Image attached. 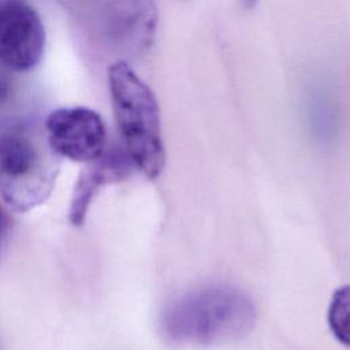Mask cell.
I'll return each instance as SVG.
<instances>
[{"mask_svg": "<svg viewBox=\"0 0 350 350\" xmlns=\"http://www.w3.org/2000/svg\"><path fill=\"white\" fill-rule=\"evenodd\" d=\"M256 323L249 295L228 284H209L174 301L163 314L164 335L175 343L215 345L245 336Z\"/></svg>", "mask_w": 350, "mask_h": 350, "instance_id": "1", "label": "cell"}, {"mask_svg": "<svg viewBox=\"0 0 350 350\" xmlns=\"http://www.w3.org/2000/svg\"><path fill=\"white\" fill-rule=\"evenodd\" d=\"M108 89L124 149L149 179H156L165 163L160 109L152 89L123 59L108 67Z\"/></svg>", "mask_w": 350, "mask_h": 350, "instance_id": "2", "label": "cell"}, {"mask_svg": "<svg viewBox=\"0 0 350 350\" xmlns=\"http://www.w3.org/2000/svg\"><path fill=\"white\" fill-rule=\"evenodd\" d=\"M57 167L18 129L0 133V196L15 211L41 205L52 193Z\"/></svg>", "mask_w": 350, "mask_h": 350, "instance_id": "3", "label": "cell"}, {"mask_svg": "<svg viewBox=\"0 0 350 350\" xmlns=\"http://www.w3.org/2000/svg\"><path fill=\"white\" fill-rule=\"evenodd\" d=\"M48 146L53 154L89 163L107 149V129L98 112L89 107H60L45 119Z\"/></svg>", "mask_w": 350, "mask_h": 350, "instance_id": "4", "label": "cell"}, {"mask_svg": "<svg viewBox=\"0 0 350 350\" xmlns=\"http://www.w3.org/2000/svg\"><path fill=\"white\" fill-rule=\"evenodd\" d=\"M45 51V27L27 0H0V64L16 72L38 66Z\"/></svg>", "mask_w": 350, "mask_h": 350, "instance_id": "5", "label": "cell"}, {"mask_svg": "<svg viewBox=\"0 0 350 350\" xmlns=\"http://www.w3.org/2000/svg\"><path fill=\"white\" fill-rule=\"evenodd\" d=\"M157 8L153 0H112L107 29L109 40L124 52L144 53L154 40Z\"/></svg>", "mask_w": 350, "mask_h": 350, "instance_id": "6", "label": "cell"}, {"mask_svg": "<svg viewBox=\"0 0 350 350\" xmlns=\"http://www.w3.org/2000/svg\"><path fill=\"white\" fill-rule=\"evenodd\" d=\"M131 165L134 164L126 149H105L101 156L86 163L74 185L68 209L70 223L74 227L82 226L98 190L104 185L126 178L131 171Z\"/></svg>", "mask_w": 350, "mask_h": 350, "instance_id": "7", "label": "cell"}, {"mask_svg": "<svg viewBox=\"0 0 350 350\" xmlns=\"http://www.w3.org/2000/svg\"><path fill=\"white\" fill-rule=\"evenodd\" d=\"M306 111L309 127L314 138L321 144L329 142L336 129V105L327 86L319 83L312 88Z\"/></svg>", "mask_w": 350, "mask_h": 350, "instance_id": "8", "label": "cell"}, {"mask_svg": "<svg viewBox=\"0 0 350 350\" xmlns=\"http://www.w3.org/2000/svg\"><path fill=\"white\" fill-rule=\"evenodd\" d=\"M327 320L334 336L342 345L350 346V286H343L334 293Z\"/></svg>", "mask_w": 350, "mask_h": 350, "instance_id": "9", "label": "cell"}, {"mask_svg": "<svg viewBox=\"0 0 350 350\" xmlns=\"http://www.w3.org/2000/svg\"><path fill=\"white\" fill-rule=\"evenodd\" d=\"M7 227H8V216H7L5 211L0 206V238L5 232Z\"/></svg>", "mask_w": 350, "mask_h": 350, "instance_id": "10", "label": "cell"}, {"mask_svg": "<svg viewBox=\"0 0 350 350\" xmlns=\"http://www.w3.org/2000/svg\"><path fill=\"white\" fill-rule=\"evenodd\" d=\"M243 1H245V4L249 5V7H252V5L256 3V0H243Z\"/></svg>", "mask_w": 350, "mask_h": 350, "instance_id": "11", "label": "cell"}]
</instances>
